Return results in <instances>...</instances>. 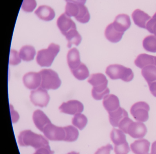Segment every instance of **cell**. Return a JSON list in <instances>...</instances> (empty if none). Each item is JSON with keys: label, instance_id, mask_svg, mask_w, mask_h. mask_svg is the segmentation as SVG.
I'll list each match as a JSON object with an SVG mask.
<instances>
[{"label": "cell", "instance_id": "4dcf8cb0", "mask_svg": "<svg viewBox=\"0 0 156 154\" xmlns=\"http://www.w3.org/2000/svg\"><path fill=\"white\" fill-rule=\"evenodd\" d=\"M87 123L86 117L81 113L76 114L72 119V123L73 125L79 128L80 130L83 129Z\"/></svg>", "mask_w": 156, "mask_h": 154}, {"label": "cell", "instance_id": "836d02e7", "mask_svg": "<svg viewBox=\"0 0 156 154\" xmlns=\"http://www.w3.org/2000/svg\"><path fill=\"white\" fill-rule=\"evenodd\" d=\"M130 151L127 142L120 145H115L114 151L115 154H128Z\"/></svg>", "mask_w": 156, "mask_h": 154}, {"label": "cell", "instance_id": "30bf717a", "mask_svg": "<svg viewBox=\"0 0 156 154\" xmlns=\"http://www.w3.org/2000/svg\"><path fill=\"white\" fill-rule=\"evenodd\" d=\"M23 82L25 87L29 89H37L41 83V76L40 72H30L25 74L23 77Z\"/></svg>", "mask_w": 156, "mask_h": 154}, {"label": "cell", "instance_id": "277c9868", "mask_svg": "<svg viewBox=\"0 0 156 154\" xmlns=\"http://www.w3.org/2000/svg\"><path fill=\"white\" fill-rule=\"evenodd\" d=\"M41 76V87L45 89H56L61 85V80L57 73L52 69H43L40 72Z\"/></svg>", "mask_w": 156, "mask_h": 154}, {"label": "cell", "instance_id": "d590c367", "mask_svg": "<svg viewBox=\"0 0 156 154\" xmlns=\"http://www.w3.org/2000/svg\"><path fill=\"white\" fill-rule=\"evenodd\" d=\"M146 29L156 36V12L146 25Z\"/></svg>", "mask_w": 156, "mask_h": 154}, {"label": "cell", "instance_id": "f546056e", "mask_svg": "<svg viewBox=\"0 0 156 154\" xmlns=\"http://www.w3.org/2000/svg\"><path fill=\"white\" fill-rule=\"evenodd\" d=\"M79 12L75 18L77 21L82 23H86L90 20V15L88 9L84 5H80Z\"/></svg>", "mask_w": 156, "mask_h": 154}, {"label": "cell", "instance_id": "3957f363", "mask_svg": "<svg viewBox=\"0 0 156 154\" xmlns=\"http://www.w3.org/2000/svg\"><path fill=\"white\" fill-rule=\"evenodd\" d=\"M58 45L51 43L46 49H42L38 52L36 61L41 67H50L60 51Z\"/></svg>", "mask_w": 156, "mask_h": 154}, {"label": "cell", "instance_id": "52a82bcc", "mask_svg": "<svg viewBox=\"0 0 156 154\" xmlns=\"http://www.w3.org/2000/svg\"><path fill=\"white\" fill-rule=\"evenodd\" d=\"M44 136L52 141H62L65 137V132L63 127L56 126L51 123L44 127L43 131Z\"/></svg>", "mask_w": 156, "mask_h": 154}, {"label": "cell", "instance_id": "ba28073f", "mask_svg": "<svg viewBox=\"0 0 156 154\" xmlns=\"http://www.w3.org/2000/svg\"><path fill=\"white\" fill-rule=\"evenodd\" d=\"M83 108V104L76 100H70L66 103L65 102L59 107L61 112L71 115H75L82 113Z\"/></svg>", "mask_w": 156, "mask_h": 154}, {"label": "cell", "instance_id": "8d00e7d4", "mask_svg": "<svg viewBox=\"0 0 156 154\" xmlns=\"http://www.w3.org/2000/svg\"><path fill=\"white\" fill-rule=\"evenodd\" d=\"M133 122V120L129 118V117H126L123 118L119 125L118 127L119 129L122 130L124 133L127 134V130L129 126L130 125V123Z\"/></svg>", "mask_w": 156, "mask_h": 154}, {"label": "cell", "instance_id": "8992f818", "mask_svg": "<svg viewBox=\"0 0 156 154\" xmlns=\"http://www.w3.org/2000/svg\"><path fill=\"white\" fill-rule=\"evenodd\" d=\"M30 99L34 105L42 108L47 105L50 97L46 89L40 87L31 91Z\"/></svg>", "mask_w": 156, "mask_h": 154}, {"label": "cell", "instance_id": "4316f807", "mask_svg": "<svg viewBox=\"0 0 156 154\" xmlns=\"http://www.w3.org/2000/svg\"><path fill=\"white\" fill-rule=\"evenodd\" d=\"M71 70L74 76L79 80H85L89 75L88 68L83 63H81V64L76 68Z\"/></svg>", "mask_w": 156, "mask_h": 154}, {"label": "cell", "instance_id": "f1b7e54d", "mask_svg": "<svg viewBox=\"0 0 156 154\" xmlns=\"http://www.w3.org/2000/svg\"><path fill=\"white\" fill-rule=\"evenodd\" d=\"M143 46L147 52L156 53V36L153 35L146 36L143 41Z\"/></svg>", "mask_w": 156, "mask_h": 154}, {"label": "cell", "instance_id": "7402d4cb", "mask_svg": "<svg viewBox=\"0 0 156 154\" xmlns=\"http://www.w3.org/2000/svg\"><path fill=\"white\" fill-rule=\"evenodd\" d=\"M155 56L147 54L139 55L135 60V65L140 68H143L147 66L155 65Z\"/></svg>", "mask_w": 156, "mask_h": 154}, {"label": "cell", "instance_id": "ffe728a7", "mask_svg": "<svg viewBox=\"0 0 156 154\" xmlns=\"http://www.w3.org/2000/svg\"><path fill=\"white\" fill-rule=\"evenodd\" d=\"M67 63L71 70L76 68L81 64L80 54L76 48H72L68 52L67 55Z\"/></svg>", "mask_w": 156, "mask_h": 154}, {"label": "cell", "instance_id": "cb8c5ba5", "mask_svg": "<svg viewBox=\"0 0 156 154\" xmlns=\"http://www.w3.org/2000/svg\"><path fill=\"white\" fill-rule=\"evenodd\" d=\"M21 59L26 62H29L34 59L36 51L31 46L26 45L23 46L19 53Z\"/></svg>", "mask_w": 156, "mask_h": 154}, {"label": "cell", "instance_id": "6da1fadb", "mask_svg": "<svg viewBox=\"0 0 156 154\" xmlns=\"http://www.w3.org/2000/svg\"><path fill=\"white\" fill-rule=\"evenodd\" d=\"M19 143L22 146H31L36 149L43 147L51 148L48 140L43 136L30 130H24L20 133Z\"/></svg>", "mask_w": 156, "mask_h": 154}, {"label": "cell", "instance_id": "74e56055", "mask_svg": "<svg viewBox=\"0 0 156 154\" xmlns=\"http://www.w3.org/2000/svg\"><path fill=\"white\" fill-rule=\"evenodd\" d=\"M113 149V146L108 144L98 149L94 154H110V151Z\"/></svg>", "mask_w": 156, "mask_h": 154}, {"label": "cell", "instance_id": "8fae6325", "mask_svg": "<svg viewBox=\"0 0 156 154\" xmlns=\"http://www.w3.org/2000/svg\"><path fill=\"white\" fill-rule=\"evenodd\" d=\"M88 82L93 86V89L96 90H103L108 88V81L105 75L101 73L91 75Z\"/></svg>", "mask_w": 156, "mask_h": 154}, {"label": "cell", "instance_id": "d6a6232c", "mask_svg": "<svg viewBox=\"0 0 156 154\" xmlns=\"http://www.w3.org/2000/svg\"><path fill=\"white\" fill-rule=\"evenodd\" d=\"M36 5L35 0H23L22 8L25 12H30L35 9Z\"/></svg>", "mask_w": 156, "mask_h": 154}, {"label": "cell", "instance_id": "9a60e30c", "mask_svg": "<svg viewBox=\"0 0 156 154\" xmlns=\"http://www.w3.org/2000/svg\"><path fill=\"white\" fill-rule=\"evenodd\" d=\"M33 119L36 127L41 132L43 131L44 127L47 125L51 123L46 115L41 110L39 109L34 111L33 115Z\"/></svg>", "mask_w": 156, "mask_h": 154}, {"label": "cell", "instance_id": "d4e9b609", "mask_svg": "<svg viewBox=\"0 0 156 154\" xmlns=\"http://www.w3.org/2000/svg\"><path fill=\"white\" fill-rule=\"evenodd\" d=\"M141 74L148 84L156 81V66L149 65L142 68Z\"/></svg>", "mask_w": 156, "mask_h": 154}, {"label": "cell", "instance_id": "60d3db41", "mask_svg": "<svg viewBox=\"0 0 156 154\" xmlns=\"http://www.w3.org/2000/svg\"><path fill=\"white\" fill-rule=\"evenodd\" d=\"M10 108H11V113L12 115H14V119H13V121H12V122L13 123H15V122H17L18 121V119L19 118V115H18V113L16 112V111L13 110V107H12V106L10 105ZM13 118H12V119Z\"/></svg>", "mask_w": 156, "mask_h": 154}, {"label": "cell", "instance_id": "e0dca14e", "mask_svg": "<svg viewBox=\"0 0 156 154\" xmlns=\"http://www.w3.org/2000/svg\"><path fill=\"white\" fill-rule=\"evenodd\" d=\"M108 113L110 124L113 127H118L119 123L123 118L128 117V114L127 111L120 107L117 110Z\"/></svg>", "mask_w": 156, "mask_h": 154}, {"label": "cell", "instance_id": "f35d334b", "mask_svg": "<svg viewBox=\"0 0 156 154\" xmlns=\"http://www.w3.org/2000/svg\"><path fill=\"white\" fill-rule=\"evenodd\" d=\"M54 152L51 150V148L43 147L36 149L34 154H53Z\"/></svg>", "mask_w": 156, "mask_h": 154}, {"label": "cell", "instance_id": "5bb4252c", "mask_svg": "<svg viewBox=\"0 0 156 154\" xmlns=\"http://www.w3.org/2000/svg\"><path fill=\"white\" fill-rule=\"evenodd\" d=\"M150 142L146 139H140L135 140L130 145V149L135 154H148Z\"/></svg>", "mask_w": 156, "mask_h": 154}, {"label": "cell", "instance_id": "9c48e42d", "mask_svg": "<svg viewBox=\"0 0 156 154\" xmlns=\"http://www.w3.org/2000/svg\"><path fill=\"white\" fill-rule=\"evenodd\" d=\"M147 133V128L145 124L141 122H132L129 126L127 134L134 139H141Z\"/></svg>", "mask_w": 156, "mask_h": 154}, {"label": "cell", "instance_id": "484cf974", "mask_svg": "<svg viewBox=\"0 0 156 154\" xmlns=\"http://www.w3.org/2000/svg\"><path fill=\"white\" fill-rule=\"evenodd\" d=\"M110 139L115 145H120L127 142L126 136L120 129L113 128L110 133Z\"/></svg>", "mask_w": 156, "mask_h": 154}, {"label": "cell", "instance_id": "bcb514c9", "mask_svg": "<svg viewBox=\"0 0 156 154\" xmlns=\"http://www.w3.org/2000/svg\"></svg>", "mask_w": 156, "mask_h": 154}, {"label": "cell", "instance_id": "7bdbcfd3", "mask_svg": "<svg viewBox=\"0 0 156 154\" xmlns=\"http://www.w3.org/2000/svg\"><path fill=\"white\" fill-rule=\"evenodd\" d=\"M151 154H156V141H155L152 143Z\"/></svg>", "mask_w": 156, "mask_h": 154}, {"label": "cell", "instance_id": "5b68a950", "mask_svg": "<svg viewBox=\"0 0 156 154\" xmlns=\"http://www.w3.org/2000/svg\"><path fill=\"white\" fill-rule=\"evenodd\" d=\"M149 110V106L147 103L138 102L132 106L130 112L135 120L139 122H144L148 119Z\"/></svg>", "mask_w": 156, "mask_h": 154}, {"label": "cell", "instance_id": "2e32d148", "mask_svg": "<svg viewBox=\"0 0 156 154\" xmlns=\"http://www.w3.org/2000/svg\"><path fill=\"white\" fill-rule=\"evenodd\" d=\"M132 17L135 24L143 28H146L147 23L151 19L147 14L140 9H136L133 12Z\"/></svg>", "mask_w": 156, "mask_h": 154}, {"label": "cell", "instance_id": "ab89813d", "mask_svg": "<svg viewBox=\"0 0 156 154\" xmlns=\"http://www.w3.org/2000/svg\"><path fill=\"white\" fill-rule=\"evenodd\" d=\"M150 91L151 94L156 97V81L148 84Z\"/></svg>", "mask_w": 156, "mask_h": 154}, {"label": "cell", "instance_id": "44dd1931", "mask_svg": "<svg viewBox=\"0 0 156 154\" xmlns=\"http://www.w3.org/2000/svg\"><path fill=\"white\" fill-rule=\"evenodd\" d=\"M124 33L117 31L114 28L112 23L107 26L105 33V36L107 39L113 43H116L120 41Z\"/></svg>", "mask_w": 156, "mask_h": 154}, {"label": "cell", "instance_id": "83f0119b", "mask_svg": "<svg viewBox=\"0 0 156 154\" xmlns=\"http://www.w3.org/2000/svg\"><path fill=\"white\" fill-rule=\"evenodd\" d=\"M65 132V137L64 141L73 142L77 139L79 135V132L77 128L72 125L63 127Z\"/></svg>", "mask_w": 156, "mask_h": 154}, {"label": "cell", "instance_id": "ac0fdd59", "mask_svg": "<svg viewBox=\"0 0 156 154\" xmlns=\"http://www.w3.org/2000/svg\"><path fill=\"white\" fill-rule=\"evenodd\" d=\"M103 99V106L108 113L115 111L120 107L119 99L115 95H108Z\"/></svg>", "mask_w": 156, "mask_h": 154}, {"label": "cell", "instance_id": "4fadbf2b", "mask_svg": "<svg viewBox=\"0 0 156 154\" xmlns=\"http://www.w3.org/2000/svg\"><path fill=\"white\" fill-rule=\"evenodd\" d=\"M57 25L63 35L72 29H76L74 22L65 13L61 15L58 18Z\"/></svg>", "mask_w": 156, "mask_h": 154}, {"label": "cell", "instance_id": "b9f144b4", "mask_svg": "<svg viewBox=\"0 0 156 154\" xmlns=\"http://www.w3.org/2000/svg\"><path fill=\"white\" fill-rule=\"evenodd\" d=\"M67 2L73 3L76 4L80 5H84L85 3L87 0H65Z\"/></svg>", "mask_w": 156, "mask_h": 154}, {"label": "cell", "instance_id": "603a6c76", "mask_svg": "<svg viewBox=\"0 0 156 154\" xmlns=\"http://www.w3.org/2000/svg\"><path fill=\"white\" fill-rule=\"evenodd\" d=\"M64 35L68 41L67 47L71 48L73 44L78 46L82 41V37L76 29H72L65 34Z\"/></svg>", "mask_w": 156, "mask_h": 154}, {"label": "cell", "instance_id": "e575fe53", "mask_svg": "<svg viewBox=\"0 0 156 154\" xmlns=\"http://www.w3.org/2000/svg\"><path fill=\"white\" fill-rule=\"evenodd\" d=\"M21 58L19 53L16 50H11L10 53L9 64L17 65L21 63Z\"/></svg>", "mask_w": 156, "mask_h": 154}, {"label": "cell", "instance_id": "f6af8a7d", "mask_svg": "<svg viewBox=\"0 0 156 154\" xmlns=\"http://www.w3.org/2000/svg\"><path fill=\"white\" fill-rule=\"evenodd\" d=\"M154 65L156 66V56L155 57V62H154Z\"/></svg>", "mask_w": 156, "mask_h": 154}, {"label": "cell", "instance_id": "7c38bea8", "mask_svg": "<svg viewBox=\"0 0 156 154\" xmlns=\"http://www.w3.org/2000/svg\"><path fill=\"white\" fill-rule=\"evenodd\" d=\"M114 28L118 32L124 33L129 29L131 25L129 16L125 14L119 15L112 23Z\"/></svg>", "mask_w": 156, "mask_h": 154}, {"label": "cell", "instance_id": "1f68e13d", "mask_svg": "<svg viewBox=\"0 0 156 154\" xmlns=\"http://www.w3.org/2000/svg\"><path fill=\"white\" fill-rule=\"evenodd\" d=\"M79 12L78 5L73 3L67 2L65 8V14L69 17H76Z\"/></svg>", "mask_w": 156, "mask_h": 154}, {"label": "cell", "instance_id": "7a4b0ae2", "mask_svg": "<svg viewBox=\"0 0 156 154\" xmlns=\"http://www.w3.org/2000/svg\"><path fill=\"white\" fill-rule=\"evenodd\" d=\"M105 73L112 80L120 79L129 82L134 77V73L130 68L120 64L110 65L107 67Z\"/></svg>", "mask_w": 156, "mask_h": 154}, {"label": "cell", "instance_id": "d6986e66", "mask_svg": "<svg viewBox=\"0 0 156 154\" xmlns=\"http://www.w3.org/2000/svg\"><path fill=\"white\" fill-rule=\"evenodd\" d=\"M35 13L39 18L45 21H51L55 16V12L53 9L46 5L39 6L35 11Z\"/></svg>", "mask_w": 156, "mask_h": 154}, {"label": "cell", "instance_id": "ee69618b", "mask_svg": "<svg viewBox=\"0 0 156 154\" xmlns=\"http://www.w3.org/2000/svg\"><path fill=\"white\" fill-rule=\"evenodd\" d=\"M67 154H79V153H77V152H71L68 153Z\"/></svg>", "mask_w": 156, "mask_h": 154}]
</instances>
